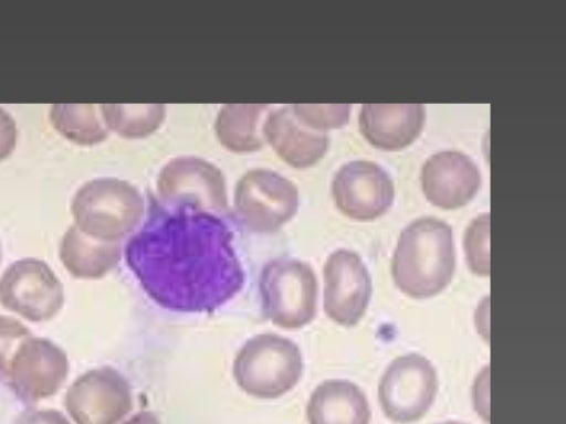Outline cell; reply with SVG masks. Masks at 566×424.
Segmentation results:
<instances>
[{"label":"cell","mask_w":566,"mask_h":424,"mask_svg":"<svg viewBox=\"0 0 566 424\" xmlns=\"http://www.w3.org/2000/svg\"><path fill=\"white\" fill-rule=\"evenodd\" d=\"M234 209L252 232L273 233L297 212L298 191L293 182L268 169H252L238 181Z\"/></svg>","instance_id":"cell-8"},{"label":"cell","mask_w":566,"mask_h":424,"mask_svg":"<svg viewBox=\"0 0 566 424\" xmlns=\"http://www.w3.org/2000/svg\"><path fill=\"white\" fill-rule=\"evenodd\" d=\"M122 424H163L157 415L150 411H139Z\"/></svg>","instance_id":"cell-27"},{"label":"cell","mask_w":566,"mask_h":424,"mask_svg":"<svg viewBox=\"0 0 566 424\" xmlns=\"http://www.w3.org/2000/svg\"><path fill=\"white\" fill-rule=\"evenodd\" d=\"M119 243H107L82 233L74 224L63 234L59 258L71 276L77 279L103 278L119 263Z\"/></svg>","instance_id":"cell-18"},{"label":"cell","mask_w":566,"mask_h":424,"mask_svg":"<svg viewBox=\"0 0 566 424\" xmlns=\"http://www.w3.org/2000/svg\"><path fill=\"white\" fill-rule=\"evenodd\" d=\"M106 127L126 138H143L153 134L165 118V106L150 105H101Z\"/></svg>","instance_id":"cell-21"},{"label":"cell","mask_w":566,"mask_h":424,"mask_svg":"<svg viewBox=\"0 0 566 424\" xmlns=\"http://www.w3.org/2000/svg\"><path fill=\"white\" fill-rule=\"evenodd\" d=\"M54 128L78 145H95L107 137V129L94 105L55 104L50 112Z\"/></svg>","instance_id":"cell-20"},{"label":"cell","mask_w":566,"mask_h":424,"mask_svg":"<svg viewBox=\"0 0 566 424\" xmlns=\"http://www.w3.org/2000/svg\"><path fill=\"white\" fill-rule=\"evenodd\" d=\"M32 336L31 330L18 319L0 315V374L6 375L10 360L20 343Z\"/></svg>","instance_id":"cell-24"},{"label":"cell","mask_w":566,"mask_h":424,"mask_svg":"<svg viewBox=\"0 0 566 424\" xmlns=\"http://www.w3.org/2000/svg\"><path fill=\"white\" fill-rule=\"evenodd\" d=\"M15 424H71V422L57 410L40 409L22 412Z\"/></svg>","instance_id":"cell-25"},{"label":"cell","mask_w":566,"mask_h":424,"mask_svg":"<svg viewBox=\"0 0 566 424\" xmlns=\"http://www.w3.org/2000/svg\"><path fill=\"white\" fill-rule=\"evenodd\" d=\"M17 144L14 119L0 107V161L11 155Z\"/></svg>","instance_id":"cell-26"},{"label":"cell","mask_w":566,"mask_h":424,"mask_svg":"<svg viewBox=\"0 0 566 424\" xmlns=\"http://www.w3.org/2000/svg\"><path fill=\"white\" fill-rule=\"evenodd\" d=\"M157 190L171 204L188 205L211 213L227 208L223 174L201 158L184 156L170 160L158 176Z\"/></svg>","instance_id":"cell-13"},{"label":"cell","mask_w":566,"mask_h":424,"mask_svg":"<svg viewBox=\"0 0 566 424\" xmlns=\"http://www.w3.org/2000/svg\"><path fill=\"white\" fill-rule=\"evenodd\" d=\"M263 316L284 330H298L317 311L318 283L312 266L293 257L266 262L259 275Z\"/></svg>","instance_id":"cell-5"},{"label":"cell","mask_w":566,"mask_h":424,"mask_svg":"<svg viewBox=\"0 0 566 424\" xmlns=\"http://www.w3.org/2000/svg\"><path fill=\"white\" fill-rule=\"evenodd\" d=\"M1 258H2V253H1V244H0V263H1Z\"/></svg>","instance_id":"cell-29"},{"label":"cell","mask_w":566,"mask_h":424,"mask_svg":"<svg viewBox=\"0 0 566 424\" xmlns=\"http://www.w3.org/2000/svg\"><path fill=\"white\" fill-rule=\"evenodd\" d=\"M437 391L433 364L421 354L409 353L396 358L386 368L378 385V400L389 420L408 424L429 411Z\"/></svg>","instance_id":"cell-7"},{"label":"cell","mask_w":566,"mask_h":424,"mask_svg":"<svg viewBox=\"0 0 566 424\" xmlns=\"http://www.w3.org/2000/svg\"><path fill=\"white\" fill-rule=\"evenodd\" d=\"M69 368L67 354L59 344L32 335L20 343L3 378L20 400L39 402L59 392Z\"/></svg>","instance_id":"cell-10"},{"label":"cell","mask_w":566,"mask_h":424,"mask_svg":"<svg viewBox=\"0 0 566 424\" xmlns=\"http://www.w3.org/2000/svg\"><path fill=\"white\" fill-rule=\"evenodd\" d=\"M262 132L277 156L294 168L316 163L328 148V136L302 124L291 106L270 112Z\"/></svg>","instance_id":"cell-15"},{"label":"cell","mask_w":566,"mask_h":424,"mask_svg":"<svg viewBox=\"0 0 566 424\" xmlns=\"http://www.w3.org/2000/svg\"><path fill=\"white\" fill-rule=\"evenodd\" d=\"M332 193L337 209L357 221L381 216L395 199L388 172L368 160H353L342 166L333 179Z\"/></svg>","instance_id":"cell-12"},{"label":"cell","mask_w":566,"mask_h":424,"mask_svg":"<svg viewBox=\"0 0 566 424\" xmlns=\"http://www.w3.org/2000/svg\"><path fill=\"white\" fill-rule=\"evenodd\" d=\"M370 407L355 383L331 379L319 383L306 404L308 424H369Z\"/></svg>","instance_id":"cell-17"},{"label":"cell","mask_w":566,"mask_h":424,"mask_svg":"<svg viewBox=\"0 0 566 424\" xmlns=\"http://www.w3.org/2000/svg\"><path fill=\"white\" fill-rule=\"evenodd\" d=\"M226 223L188 205L156 210L127 242V267L159 307L181 314L213 312L244 287L245 272Z\"/></svg>","instance_id":"cell-1"},{"label":"cell","mask_w":566,"mask_h":424,"mask_svg":"<svg viewBox=\"0 0 566 424\" xmlns=\"http://www.w3.org/2000/svg\"><path fill=\"white\" fill-rule=\"evenodd\" d=\"M74 225L85 235L119 243L138 226L145 213L140 192L116 178H98L84 183L71 202Z\"/></svg>","instance_id":"cell-4"},{"label":"cell","mask_w":566,"mask_h":424,"mask_svg":"<svg viewBox=\"0 0 566 424\" xmlns=\"http://www.w3.org/2000/svg\"><path fill=\"white\" fill-rule=\"evenodd\" d=\"M421 104H364L359 128L365 138L382 150H398L410 145L422 130Z\"/></svg>","instance_id":"cell-16"},{"label":"cell","mask_w":566,"mask_h":424,"mask_svg":"<svg viewBox=\"0 0 566 424\" xmlns=\"http://www.w3.org/2000/svg\"><path fill=\"white\" fill-rule=\"evenodd\" d=\"M268 105H224L216 119L219 141L234 152L256 151L263 146L262 127Z\"/></svg>","instance_id":"cell-19"},{"label":"cell","mask_w":566,"mask_h":424,"mask_svg":"<svg viewBox=\"0 0 566 424\" xmlns=\"http://www.w3.org/2000/svg\"><path fill=\"white\" fill-rule=\"evenodd\" d=\"M323 308L334 322L353 327L363 318L371 297V278L360 256L339 248L324 264Z\"/></svg>","instance_id":"cell-11"},{"label":"cell","mask_w":566,"mask_h":424,"mask_svg":"<svg viewBox=\"0 0 566 424\" xmlns=\"http://www.w3.org/2000/svg\"><path fill=\"white\" fill-rule=\"evenodd\" d=\"M303 374L300 347L274 332L258 333L238 350L232 363L237 385L249 396L279 399L292 391Z\"/></svg>","instance_id":"cell-3"},{"label":"cell","mask_w":566,"mask_h":424,"mask_svg":"<svg viewBox=\"0 0 566 424\" xmlns=\"http://www.w3.org/2000/svg\"><path fill=\"white\" fill-rule=\"evenodd\" d=\"M438 424H467V423H462V422H458V421H448V422L438 423Z\"/></svg>","instance_id":"cell-28"},{"label":"cell","mask_w":566,"mask_h":424,"mask_svg":"<svg viewBox=\"0 0 566 424\" xmlns=\"http://www.w3.org/2000/svg\"><path fill=\"white\" fill-rule=\"evenodd\" d=\"M481 178L478 166L463 152L443 150L424 162L421 171L426 198L442 209L467 204L476 193Z\"/></svg>","instance_id":"cell-14"},{"label":"cell","mask_w":566,"mask_h":424,"mask_svg":"<svg viewBox=\"0 0 566 424\" xmlns=\"http://www.w3.org/2000/svg\"><path fill=\"white\" fill-rule=\"evenodd\" d=\"M64 301L62 282L42 259H18L0 276V305L28 321L52 320L62 310Z\"/></svg>","instance_id":"cell-6"},{"label":"cell","mask_w":566,"mask_h":424,"mask_svg":"<svg viewBox=\"0 0 566 424\" xmlns=\"http://www.w3.org/2000/svg\"><path fill=\"white\" fill-rule=\"evenodd\" d=\"M295 117L305 126L317 131L339 128L349 119L350 105H292Z\"/></svg>","instance_id":"cell-23"},{"label":"cell","mask_w":566,"mask_h":424,"mask_svg":"<svg viewBox=\"0 0 566 424\" xmlns=\"http://www.w3.org/2000/svg\"><path fill=\"white\" fill-rule=\"evenodd\" d=\"M455 250L451 226L436 218H420L400 233L391 275L405 295L424 299L440 294L452 280Z\"/></svg>","instance_id":"cell-2"},{"label":"cell","mask_w":566,"mask_h":424,"mask_svg":"<svg viewBox=\"0 0 566 424\" xmlns=\"http://www.w3.org/2000/svg\"><path fill=\"white\" fill-rule=\"evenodd\" d=\"M470 271L480 276L490 274V214L483 213L469 224L463 240Z\"/></svg>","instance_id":"cell-22"},{"label":"cell","mask_w":566,"mask_h":424,"mask_svg":"<svg viewBox=\"0 0 566 424\" xmlns=\"http://www.w3.org/2000/svg\"><path fill=\"white\" fill-rule=\"evenodd\" d=\"M133 405L128 380L109 365L82 373L64 396L65 410L75 424H119Z\"/></svg>","instance_id":"cell-9"}]
</instances>
